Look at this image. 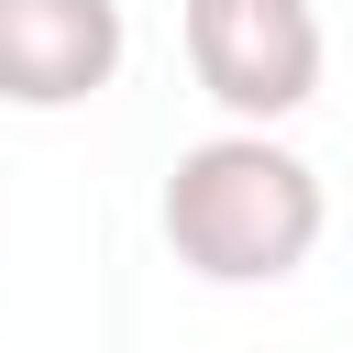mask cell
Wrapping results in <instances>:
<instances>
[{
	"instance_id": "obj_2",
	"label": "cell",
	"mask_w": 353,
	"mask_h": 353,
	"mask_svg": "<svg viewBox=\"0 0 353 353\" xmlns=\"http://www.w3.org/2000/svg\"><path fill=\"white\" fill-rule=\"evenodd\" d=\"M320 11L309 0H188V77L232 132H276L320 99Z\"/></svg>"
},
{
	"instance_id": "obj_1",
	"label": "cell",
	"mask_w": 353,
	"mask_h": 353,
	"mask_svg": "<svg viewBox=\"0 0 353 353\" xmlns=\"http://www.w3.org/2000/svg\"><path fill=\"white\" fill-rule=\"evenodd\" d=\"M154 221H165V243H176L188 276H210V287H276V276H298L320 254L331 199H320V176H309L298 143H276V132H210V143H188L165 165V210Z\"/></svg>"
},
{
	"instance_id": "obj_3",
	"label": "cell",
	"mask_w": 353,
	"mask_h": 353,
	"mask_svg": "<svg viewBox=\"0 0 353 353\" xmlns=\"http://www.w3.org/2000/svg\"><path fill=\"white\" fill-rule=\"evenodd\" d=\"M132 22L121 0H0V99L11 110H77L121 77Z\"/></svg>"
}]
</instances>
